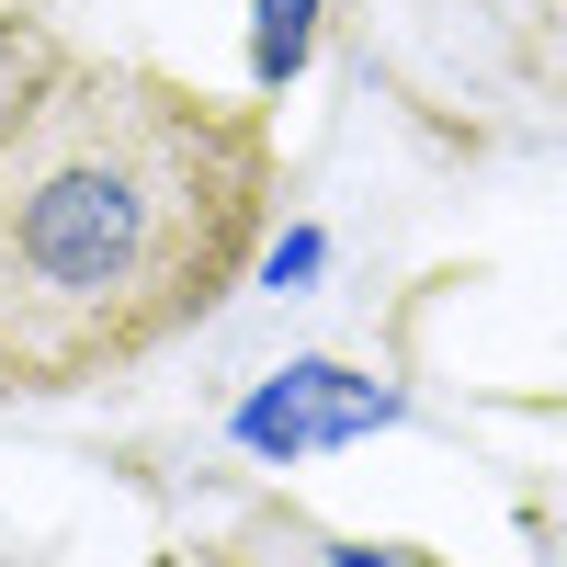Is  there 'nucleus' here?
Segmentation results:
<instances>
[{"label": "nucleus", "mask_w": 567, "mask_h": 567, "mask_svg": "<svg viewBox=\"0 0 567 567\" xmlns=\"http://www.w3.org/2000/svg\"><path fill=\"white\" fill-rule=\"evenodd\" d=\"M261 194L250 114L148 69H58L0 125V386H91L194 329Z\"/></svg>", "instance_id": "nucleus-1"}, {"label": "nucleus", "mask_w": 567, "mask_h": 567, "mask_svg": "<svg viewBox=\"0 0 567 567\" xmlns=\"http://www.w3.org/2000/svg\"><path fill=\"white\" fill-rule=\"evenodd\" d=\"M374 420H398V386H374L352 363H296L239 409V443L250 454H318V443H352Z\"/></svg>", "instance_id": "nucleus-2"}, {"label": "nucleus", "mask_w": 567, "mask_h": 567, "mask_svg": "<svg viewBox=\"0 0 567 567\" xmlns=\"http://www.w3.org/2000/svg\"><path fill=\"white\" fill-rule=\"evenodd\" d=\"M307 34H318V0H261V23H250V80L284 91L307 69Z\"/></svg>", "instance_id": "nucleus-3"}, {"label": "nucleus", "mask_w": 567, "mask_h": 567, "mask_svg": "<svg viewBox=\"0 0 567 567\" xmlns=\"http://www.w3.org/2000/svg\"><path fill=\"white\" fill-rule=\"evenodd\" d=\"M329 567H432V556H409V545H318Z\"/></svg>", "instance_id": "nucleus-4"}]
</instances>
